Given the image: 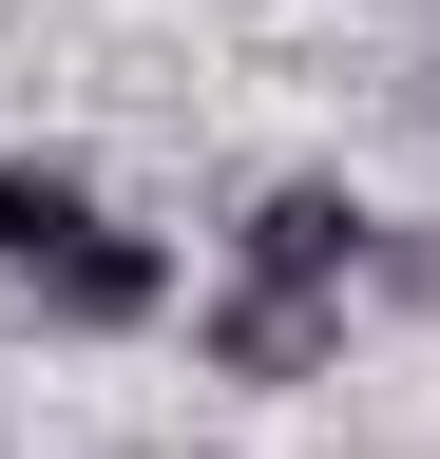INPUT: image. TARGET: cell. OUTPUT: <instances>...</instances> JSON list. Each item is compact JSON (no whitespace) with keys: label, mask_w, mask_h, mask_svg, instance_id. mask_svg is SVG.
<instances>
[{"label":"cell","mask_w":440,"mask_h":459,"mask_svg":"<svg viewBox=\"0 0 440 459\" xmlns=\"http://www.w3.org/2000/svg\"><path fill=\"white\" fill-rule=\"evenodd\" d=\"M192 364L211 383H249V402H288V383H345V287H211L192 307Z\"/></svg>","instance_id":"obj_1"},{"label":"cell","mask_w":440,"mask_h":459,"mask_svg":"<svg viewBox=\"0 0 440 459\" xmlns=\"http://www.w3.org/2000/svg\"><path fill=\"white\" fill-rule=\"evenodd\" d=\"M230 268L249 287H364L383 268V211L345 192V172H268V192L230 211Z\"/></svg>","instance_id":"obj_2"},{"label":"cell","mask_w":440,"mask_h":459,"mask_svg":"<svg viewBox=\"0 0 440 459\" xmlns=\"http://www.w3.org/2000/svg\"><path fill=\"white\" fill-rule=\"evenodd\" d=\"M20 307H39V325H77V344H134L153 307H173V249H153V230H96V249H58Z\"/></svg>","instance_id":"obj_3"},{"label":"cell","mask_w":440,"mask_h":459,"mask_svg":"<svg viewBox=\"0 0 440 459\" xmlns=\"http://www.w3.org/2000/svg\"><path fill=\"white\" fill-rule=\"evenodd\" d=\"M116 230V192H96L77 153H0V287H39L58 249H96Z\"/></svg>","instance_id":"obj_4"},{"label":"cell","mask_w":440,"mask_h":459,"mask_svg":"<svg viewBox=\"0 0 440 459\" xmlns=\"http://www.w3.org/2000/svg\"><path fill=\"white\" fill-rule=\"evenodd\" d=\"M364 287H402V307H440V249H421V230H383V268Z\"/></svg>","instance_id":"obj_5"},{"label":"cell","mask_w":440,"mask_h":459,"mask_svg":"<svg viewBox=\"0 0 440 459\" xmlns=\"http://www.w3.org/2000/svg\"><path fill=\"white\" fill-rule=\"evenodd\" d=\"M421 96H440V77H421Z\"/></svg>","instance_id":"obj_6"}]
</instances>
